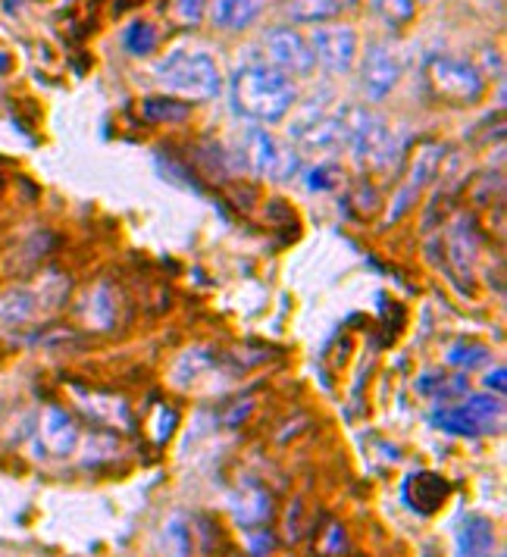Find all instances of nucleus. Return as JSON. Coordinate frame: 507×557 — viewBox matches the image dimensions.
I'll return each instance as SVG.
<instances>
[{
    "label": "nucleus",
    "instance_id": "f257e3e1",
    "mask_svg": "<svg viewBox=\"0 0 507 557\" xmlns=\"http://www.w3.org/2000/svg\"><path fill=\"white\" fill-rule=\"evenodd\" d=\"M228 101L238 116L260 126H273L295 107L298 88L292 76L280 73L267 60H248L228 78Z\"/></svg>",
    "mask_w": 507,
    "mask_h": 557
},
{
    "label": "nucleus",
    "instance_id": "f03ea898",
    "mask_svg": "<svg viewBox=\"0 0 507 557\" xmlns=\"http://www.w3.org/2000/svg\"><path fill=\"white\" fill-rule=\"evenodd\" d=\"M423 88L435 103L470 107L485 95V76L477 63H470L463 57L430 53L423 63Z\"/></svg>",
    "mask_w": 507,
    "mask_h": 557
},
{
    "label": "nucleus",
    "instance_id": "7ed1b4c3",
    "mask_svg": "<svg viewBox=\"0 0 507 557\" xmlns=\"http://www.w3.org/2000/svg\"><path fill=\"white\" fill-rule=\"evenodd\" d=\"M157 78L185 101H213L223 91V73L203 51H173L157 63Z\"/></svg>",
    "mask_w": 507,
    "mask_h": 557
},
{
    "label": "nucleus",
    "instance_id": "20e7f679",
    "mask_svg": "<svg viewBox=\"0 0 507 557\" xmlns=\"http://www.w3.org/2000/svg\"><path fill=\"white\" fill-rule=\"evenodd\" d=\"M342 123H345V145L355 151L360 170L388 166L395 141H392V128L385 126L380 113L367 107H342Z\"/></svg>",
    "mask_w": 507,
    "mask_h": 557
},
{
    "label": "nucleus",
    "instance_id": "39448f33",
    "mask_svg": "<svg viewBox=\"0 0 507 557\" xmlns=\"http://www.w3.org/2000/svg\"><path fill=\"white\" fill-rule=\"evenodd\" d=\"M242 157L251 166V173L270 178H292L301 166V157L288 148H282L280 141L267 132V128H248V135L242 138Z\"/></svg>",
    "mask_w": 507,
    "mask_h": 557
},
{
    "label": "nucleus",
    "instance_id": "423d86ee",
    "mask_svg": "<svg viewBox=\"0 0 507 557\" xmlns=\"http://www.w3.org/2000/svg\"><path fill=\"white\" fill-rule=\"evenodd\" d=\"M405 73V57L392 45V41H373L363 53V66H360V85L367 91L370 101H382Z\"/></svg>",
    "mask_w": 507,
    "mask_h": 557
},
{
    "label": "nucleus",
    "instance_id": "0eeeda50",
    "mask_svg": "<svg viewBox=\"0 0 507 557\" xmlns=\"http://www.w3.org/2000/svg\"><path fill=\"white\" fill-rule=\"evenodd\" d=\"M263 48H267V63L276 66L285 76H310L317 60H313V51L307 45V38L301 32L288 26H276L267 32L263 38Z\"/></svg>",
    "mask_w": 507,
    "mask_h": 557
},
{
    "label": "nucleus",
    "instance_id": "6e6552de",
    "mask_svg": "<svg viewBox=\"0 0 507 557\" xmlns=\"http://www.w3.org/2000/svg\"><path fill=\"white\" fill-rule=\"evenodd\" d=\"M313 60L330 73H348L357 60V32L351 26H323L310 35Z\"/></svg>",
    "mask_w": 507,
    "mask_h": 557
},
{
    "label": "nucleus",
    "instance_id": "1a4fd4ad",
    "mask_svg": "<svg viewBox=\"0 0 507 557\" xmlns=\"http://www.w3.org/2000/svg\"><path fill=\"white\" fill-rule=\"evenodd\" d=\"M38 445L51 457H70L78 448L76 420L60 407H48L38 423Z\"/></svg>",
    "mask_w": 507,
    "mask_h": 557
},
{
    "label": "nucleus",
    "instance_id": "9d476101",
    "mask_svg": "<svg viewBox=\"0 0 507 557\" xmlns=\"http://www.w3.org/2000/svg\"><path fill=\"white\" fill-rule=\"evenodd\" d=\"M452 495V485L448 480H442L438 473H413L405 480V502L410 510L430 517L438 507L448 502Z\"/></svg>",
    "mask_w": 507,
    "mask_h": 557
},
{
    "label": "nucleus",
    "instance_id": "9b49d317",
    "mask_svg": "<svg viewBox=\"0 0 507 557\" xmlns=\"http://www.w3.org/2000/svg\"><path fill=\"white\" fill-rule=\"evenodd\" d=\"M232 513L238 520V527H263L273 517V498L267 488L260 485H245L238 488V495L232 498Z\"/></svg>",
    "mask_w": 507,
    "mask_h": 557
},
{
    "label": "nucleus",
    "instance_id": "f8f14e48",
    "mask_svg": "<svg viewBox=\"0 0 507 557\" xmlns=\"http://www.w3.org/2000/svg\"><path fill=\"white\" fill-rule=\"evenodd\" d=\"M263 13V0H210V23L226 32L248 28Z\"/></svg>",
    "mask_w": 507,
    "mask_h": 557
},
{
    "label": "nucleus",
    "instance_id": "ddd939ff",
    "mask_svg": "<svg viewBox=\"0 0 507 557\" xmlns=\"http://www.w3.org/2000/svg\"><path fill=\"white\" fill-rule=\"evenodd\" d=\"M457 548L460 557H489L495 552V523L489 517H467L457 532Z\"/></svg>",
    "mask_w": 507,
    "mask_h": 557
},
{
    "label": "nucleus",
    "instance_id": "4468645a",
    "mask_svg": "<svg viewBox=\"0 0 507 557\" xmlns=\"http://www.w3.org/2000/svg\"><path fill=\"white\" fill-rule=\"evenodd\" d=\"M442 160H445V148H442L438 141H426V145H420L417 153H413V163H410V176H407L405 191H410V195L417 198V195L430 185L432 178L438 176Z\"/></svg>",
    "mask_w": 507,
    "mask_h": 557
},
{
    "label": "nucleus",
    "instance_id": "2eb2a0df",
    "mask_svg": "<svg viewBox=\"0 0 507 557\" xmlns=\"http://www.w3.org/2000/svg\"><path fill=\"white\" fill-rule=\"evenodd\" d=\"M463 407V413L473 420V426L477 432H492L495 426H502L505 423V401H502V395H473V398H467V405Z\"/></svg>",
    "mask_w": 507,
    "mask_h": 557
},
{
    "label": "nucleus",
    "instance_id": "dca6fc26",
    "mask_svg": "<svg viewBox=\"0 0 507 557\" xmlns=\"http://www.w3.org/2000/svg\"><path fill=\"white\" fill-rule=\"evenodd\" d=\"M342 0H288L285 13L292 23H301V26H317V23H330L332 16L342 13Z\"/></svg>",
    "mask_w": 507,
    "mask_h": 557
},
{
    "label": "nucleus",
    "instance_id": "f3484780",
    "mask_svg": "<svg viewBox=\"0 0 507 557\" xmlns=\"http://www.w3.org/2000/svg\"><path fill=\"white\" fill-rule=\"evenodd\" d=\"M160 548L166 557H191V523L185 513H173L160 530Z\"/></svg>",
    "mask_w": 507,
    "mask_h": 557
},
{
    "label": "nucleus",
    "instance_id": "a211bd4d",
    "mask_svg": "<svg viewBox=\"0 0 507 557\" xmlns=\"http://www.w3.org/2000/svg\"><path fill=\"white\" fill-rule=\"evenodd\" d=\"M38 298L28 288H10L7 295H0V320L7 323H26L28 317L35 313Z\"/></svg>",
    "mask_w": 507,
    "mask_h": 557
},
{
    "label": "nucleus",
    "instance_id": "6ab92c4d",
    "mask_svg": "<svg viewBox=\"0 0 507 557\" xmlns=\"http://www.w3.org/2000/svg\"><path fill=\"white\" fill-rule=\"evenodd\" d=\"M448 251H452V263L457 267V273H467L470 276V263L477 257V238H473V228H467L463 223H457L448 235Z\"/></svg>",
    "mask_w": 507,
    "mask_h": 557
},
{
    "label": "nucleus",
    "instance_id": "aec40b11",
    "mask_svg": "<svg viewBox=\"0 0 507 557\" xmlns=\"http://www.w3.org/2000/svg\"><path fill=\"white\" fill-rule=\"evenodd\" d=\"M85 407V413L95 420V423H103V426H123L126 423V405H123V398H110V395H91L88 398V405Z\"/></svg>",
    "mask_w": 507,
    "mask_h": 557
},
{
    "label": "nucleus",
    "instance_id": "412c9836",
    "mask_svg": "<svg viewBox=\"0 0 507 557\" xmlns=\"http://www.w3.org/2000/svg\"><path fill=\"white\" fill-rule=\"evenodd\" d=\"M370 10L388 28H401L417 16V0H370Z\"/></svg>",
    "mask_w": 507,
    "mask_h": 557
},
{
    "label": "nucleus",
    "instance_id": "4be33fe9",
    "mask_svg": "<svg viewBox=\"0 0 507 557\" xmlns=\"http://www.w3.org/2000/svg\"><path fill=\"white\" fill-rule=\"evenodd\" d=\"M141 110L151 123H182L191 113V103H182L176 98H148Z\"/></svg>",
    "mask_w": 507,
    "mask_h": 557
},
{
    "label": "nucleus",
    "instance_id": "5701e85b",
    "mask_svg": "<svg viewBox=\"0 0 507 557\" xmlns=\"http://www.w3.org/2000/svg\"><path fill=\"white\" fill-rule=\"evenodd\" d=\"M207 7H210V0H170L166 16L178 28H198L201 26L203 13H207Z\"/></svg>",
    "mask_w": 507,
    "mask_h": 557
},
{
    "label": "nucleus",
    "instance_id": "b1692460",
    "mask_svg": "<svg viewBox=\"0 0 507 557\" xmlns=\"http://www.w3.org/2000/svg\"><path fill=\"white\" fill-rule=\"evenodd\" d=\"M445 360L457 367V370H477L482 363H489V348L480 342H457L448 348Z\"/></svg>",
    "mask_w": 507,
    "mask_h": 557
},
{
    "label": "nucleus",
    "instance_id": "393cba45",
    "mask_svg": "<svg viewBox=\"0 0 507 557\" xmlns=\"http://www.w3.org/2000/svg\"><path fill=\"white\" fill-rule=\"evenodd\" d=\"M123 48H126L132 57H148V53L157 48V28L151 23H132V26L123 32Z\"/></svg>",
    "mask_w": 507,
    "mask_h": 557
},
{
    "label": "nucleus",
    "instance_id": "a878e982",
    "mask_svg": "<svg viewBox=\"0 0 507 557\" xmlns=\"http://www.w3.org/2000/svg\"><path fill=\"white\" fill-rule=\"evenodd\" d=\"M88 320L101 330H110L113 320H116V295L107 288V285H98L95 295H91V310H88Z\"/></svg>",
    "mask_w": 507,
    "mask_h": 557
},
{
    "label": "nucleus",
    "instance_id": "bb28decb",
    "mask_svg": "<svg viewBox=\"0 0 507 557\" xmlns=\"http://www.w3.org/2000/svg\"><path fill=\"white\" fill-rule=\"evenodd\" d=\"M435 426H442L445 432H457V435L477 432L473 420L463 413V407H445V410H438V413H435Z\"/></svg>",
    "mask_w": 507,
    "mask_h": 557
},
{
    "label": "nucleus",
    "instance_id": "cd10ccee",
    "mask_svg": "<svg viewBox=\"0 0 507 557\" xmlns=\"http://www.w3.org/2000/svg\"><path fill=\"white\" fill-rule=\"evenodd\" d=\"M342 170L335 166V163H320V166H313L310 173H307V188L310 191H332V188H338L342 185Z\"/></svg>",
    "mask_w": 507,
    "mask_h": 557
},
{
    "label": "nucleus",
    "instance_id": "c85d7f7f",
    "mask_svg": "<svg viewBox=\"0 0 507 557\" xmlns=\"http://www.w3.org/2000/svg\"><path fill=\"white\" fill-rule=\"evenodd\" d=\"M176 410H170V407H157L153 410V420H151V435L157 445H166L170 438H173V430H176Z\"/></svg>",
    "mask_w": 507,
    "mask_h": 557
},
{
    "label": "nucleus",
    "instance_id": "c756f323",
    "mask_svg": "<svg viewBox=\"0 0 507 557\" xmlns=\"http://www.w3.org/2000/svg\"><path fill=\"white\" fill-rule=\"evenodd\" d=\"M245 542H248V552H251L253 557H270V552L276 548L273 532L263 530V527H248V530H245Z\"/></svg>",
    "mask_w": 507,
    "mask_h": 557
},
{
    "label": "nucleus",
    "instance_id": "7c9ffc66",
    "mask_svg": "<svg viewBox=\"0 0 507 557\" xmlns=\"http://www.w3.org/2000/svg\"><path fill=\"white\" fill-rule=\"evenodd\" d=\"M505 367H495V373H489L485 376V388L489 392H495V395H505V388H507V382H505Z\"/></svg>",
    "mask_w": 507,
    "mask_h": 557
},
{
    "label": "nucleus",
    "instance_id": "2f4dec72",
    "mask_svg": "<svg viewBox=\"0 0 507 557\" xmlns=\"http://www.w3.org/2000/svg\"><path fill=\"white\" fill-rule=\"evenodd\" d=\"M141 0H113V13H126L132 7H138Z\"/></svg>",
    "mask_w": 507,
    "mask_h": 557
},
{
    "label": "nucleus",
    "instance_id": "473e14b6",
    "mask_svg": "<svg viewBox=\"0 0 507 557\" xmlns=\"http://www.w3.org/2000/svg\"><path fill=\"white\" fill-rule=\"evenodd\" d=\"M342 3H345V7H348V3H355V0H342Z\"/></svg>",
    "mask_w": 507,
    "mask_h": 557
},
{
    "label": "nucleus",
    "instance_id": "72a5a7b5",
    "mask_svg": "<svg viewBox=\"0 0 507 557\" xmlns=\"http://www.w3.org/2000/svg\"><path fill=\"white\" fill-rule=\"evenodd\" d=\"M423 3H430V0H423Z\"/></svg>",
    "mask_w": 507,
    "mask_h": 557
}]
</instances>
